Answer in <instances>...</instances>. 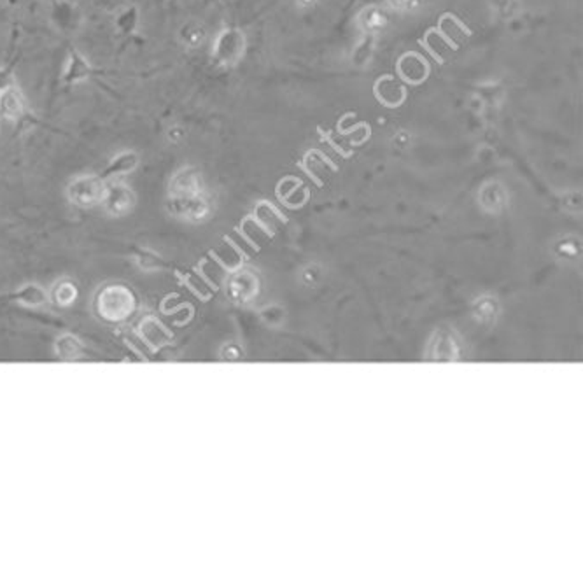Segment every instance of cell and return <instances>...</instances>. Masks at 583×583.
Masks as SVG:
<instances>
[{
    "label": "cell",
    "mask_w": 583,
    "mask_h": 583,
    "mask_svg": "<svg viewBox=\"0 0 583 583\" xmlns=\"http://www.w3.org/2000/svg\"><path fill=\"white\" fill-rule=\"evenodd\" d=\"M29 118V105L16 84L0 91V120L21 123Z\"/></svg>",
    "instance_id": "obj_1"
},
{
    "label": "cell",
    "mask_w": 583,
    "mask_h": 583,
    "mask_svg": "<svg viewBox=\"0 0 583 583\" xmlns=\"http://www.w3.org/2000/svg\"><path fill=\"white\" fill-rule=\"evenodd\" d=\"M91 76H93V68H91L90 61L84 58L79 51L71 49L68 51L67 67H65L63 72V83L67 86H71V84L81 83V81L91 78Z\"/></svg>",
    "instance_id": "obj_2"
},
{
    "label": "cell",
    "mask_w": 583,
    "mask_h": 583,
    "mask_svg": "<svg viewBox=\"0 0 583 583\" xmlns=\"http://www.w3.org/2000/svg\"><path fill=\"white\" fill-rule=\"evenodd\" d=\"M137 165H139V156H137V153L125 151L121 153V155L114 156V158L107 163V167L102 170L100 179L105 181V179L121 177V175H126L130 174V172L135 170Z\"/></svg>",
    "instance_id": "obj_3"
},
{
    "label": "cell",
    "mask_w": 583,
    "mask_h": 583,
    "mask_svg": "<svg viewBox=\"0 0 583 583\" xmlns=\"http://www.w3.org/2000/svg\"><path fill=\"white\" fill-rule=\"evenodd\" d=\"M102 191L103 181L100 179V175H98V177L88 175V177H79L78 181L72 182V198H74V200L81 202L97 200L98 197H102Z\"/></svg>",
    "instance_id": "obj_4"
},
{
    "label": "cell",
    "mask_w": 583,
    "mask_h": 583,
    "mask_svg": "<svg viewBox=\"0 0 583 583\" xmlns=\"http://www.w3.org/2000/svg\"><path fill=\"white\" fill-rule=\"evenodd\" d=\"M137 25H139V11L137 7H128L123 13H120L116 20L118 32L123 33V36H130V33L135 32Z\"/></svg>",
    "instance_id": "obj_5"
},
{
    "label": "cell",
    "mask_w": 583,
    "mask_h": 583,
    "mask_svg": "<svg viewBox=\"0 0 583 583\" xmlns=\"http://www.w3.org/2000/svg\"><path fill=\"white\" fill-rule=\"evenodd\" d=\"M14 84H16V81H14V61H11L7 67L0 68V91L14 86Z\"/></svg>",
    "instance_id": "obj_6"
},
{
    "label": "cell",
    "mask_w": 583,
    "mask_h": 583,
    "mask_svg": "<svg viewBox=\"0 0 583 583\" xmlns=\"http://www.w3.org/2000/svg\"><path fill=\"white\" fill-rule=\"evenodd\" d=\"M0 121H2V120H0Z\"/></svg>",
    "instance_id": "obj_7"
}]
</instances>
